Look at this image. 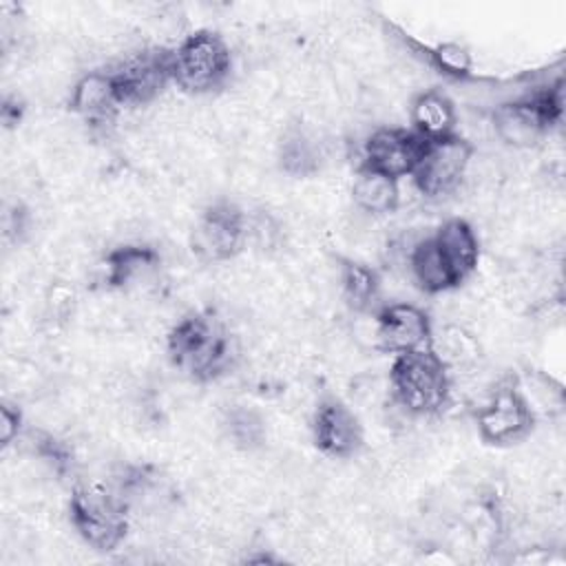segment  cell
<instances>
[{"label":"cell","instance_id":"cell-16","mask_svg":"<svg viewBox=\"0 0 566 566\" xmlns=\"http://www.w3.org/2000/svg\"><path fill=\"white\" fill-rule=\"evenodd\" d=\"M352 199L354 206L367 214L394 212L400 201L398 179L360 164L352 184Z\"/></svg>","mask_w":566,"mask_h":566},{"label":"cell","instance_id":"cell-14","mask_svg":"<svg viewBox=\"0 0 566 566\" xmlns=\"http://www.w3.org/2000/svg\"><path fill=\"white\" fill-rule=\"evenodd\" d=\"M161 256L150 245L128 243L111 250L106 254V283L111 287H130L139 285L142 281L153 279L159 270Z\"/></svg>","mask_w":566,"mask_h":566},{"label":"cell","instance_id":"cell-7","mask_svg":"<svg viewBox=\"0 0 566 566\" xmlns=\"http://www.w3.org/2000/svg\"><path fill=\"white\" fill-rule=\"evenodd\" d=\"M535 411L515 382H500L478 411V433L486 444L504 447L531 433Z\"/></svg>","mask_w":566,"mask_h":566},{"label":"cell","instance_id":"cell-8","mask_svg":"<svg viewBox=\"0 0 566 566\" xmlns=\"http://www.w3.org/2000/svg\"><path fill=\"white\" fill-rule=\"evenodd\" d=\"M248 237L245 214L228 201H217L206 208L192 232V250L203 261L234 259Z\"/></svg>","mask_w":566,"mask_h":566},{"label":"cell","instance_id":"cell-2","mask_svg":"<svg viewBox=\"0 0 566 566\" xmlns=\"http://www.w3.org/2000/svg\"><path fill=\"white\" fill-rule=\"evenodd\" d=\"M172 365L192 380H210L230 363V336L212 312H197L181 318L168 334Z\"/></svg>","mask_w":566,"mask_h":566},{"label":"cell","instance_id":"cell-11","mask_svg":"<svg viewBox=\"0 0 566 566\" xmlns=\"http://www.w3.org/2000/svg\"><path fill=\"white\" fill-rule=\"evenodd\" d=\"M314 442L329 458H352L360 451L365 431L358 416L338 398L318 402L312 418Z\"/></svg>","mask_w":566,"mask_h":566},{"label":"cell","instance_id":"cell-4","mask_svg":"<svg viewBox=\"0 0 566 566\" xmlns=\"http://www.w3.org/2000/svg\"><path fill=\"white\" fill-rule=\"evenodd\" d=\"M230 46L226 40L208 29L186 35L175 51H170V80L195 95L219 88L230 75Z\"/></svg>","mask_w":566,"mask_h":566},{"label":"cell","instance_id":"cell-17","mask_svg":"<svg viewBox=\"0 0 566 566\" xmlns=\"http://www.w3.org/2000/svg\"><path fill=\"white\" fill-rule=\"evenodd\" d=\"M411 279L418 283V287L427 294H440L447 290L458 287L447 263L442 261L436 243L431 237L420 239L407 256Z\"/></svg>","mask_w":566,"mask_h":566},{"label":"cell","instance_id":"cell-10","mask_svg":"<svg viewBox=\"0 0 566 566\" xmlns=\"http://www.w3.org/2000/svg\"><path fill=\"white\" fill-rule=\"evenodd\" d=\"M433 327L424 310L413 303H389L376 314V343L394 356L431 345Z\"/></svg>","mask_w":566,"mask_h":566},{"label":"cell","instance_id":"cell-24","mask_svg":"<svg viewBox=\"0 0 566 566\" xmlns=\"http://www.w3.org/2000/svg\"><path fill=\"white\" fill-rule=\"evenodd\" d=\"M73 301H75V294L73 290H69L66 285L57 283L51 287L49 292V310L55 314V316H64L73 310Z\"/></svg>","mask_w":566,"mask_h":566},{"label":"cell","instance_id":"cell-18","mask_svg":"<svg viewBox=\"0 0 566 566\" xmlns=\"http://www.w3.org/2000/svg\"><path fill=\"white\" fill-rule=\"evenodd\" d=\"M438 358L447 365V369L451 371H467L473 369L480 360V343L478 336L471 334L467 327L462 325H447L440 329L438 336H431V345H429Z\"/></svg>","mask_w":566,"mask_h":566},{"label":"cell","instance_id":"cell-3","mask_svg":"<svg viewBox=\"0 0 566 566\" xmlns=\"http://www.w3.org/2000/svg\"><path fill=\"white\" fill-rule=\"evenodd\" d=\"M562 111L564 93L562 84L557 82L555 86H546L495 106L491 113V124L504 144L526 150L544 139V135L562 119Z\"/></svg>","mask_w":566,"mask_h":566},{"label":"cell","instance_id":"cell-21","mask_svg":"<svg viewBox=\"0 0 566 566\" xmlns=\"http://www.w3.org/2000/svg\"><path fill=\"white\" fill-rule=\"evenodd\" d=\"M223 429H226V436L230 438V442L243 451L259 449L265 440V422H263L261 413L252 407L237 405V407L228 409V413L223 418Z\"/></svg>","mask_w":566,"mask_h":566},{"label":"cell","instance_id":"cell-22","mask_svg":"<svg viewBox=\"0 0 566 566\" xmlns=\"http://www.w3.org/2000/svg\"><path fill=\"white\" fill-rule=\"evenodd\" d=\"M429 62L436 71H440L447 77L462 80L469 77L473 71V57L469 49L460 42H442L429 49Z\"/></svg>","mask_w":566,"mask_h":566},{"label":"cell","instance_id":"cell-15","mask_svg":"<svg viewBox=\"0 0 566 566\" xmlns=\"http://www.w3.org/2000/svg\"><path fill=\"white\" fill-rule=\"evenodd\" d=\"M411 124L427 142L455 135L458 113L451 97L442 91H422L411 102Z\"/></svg>","mask_w":566,"mask_h":566},{"label":"cell","instance_id":"cell-19","mask_svg":"<svg viewBox=\"0 0 566 566\" xmlns=\"http://www.w3.org/2000/svg\"><path fill=\"white\" fill-rule=\"evenodd\" d=\"M338 281H340V292L347 305L354 312H367L380 292V281L376 270L360 261L345 259L338 270Z\"/></svg>","mask_w":566,"mask_h":566},{"label":"cell","instance_id":"cell-9","mask_svg":"<svg viewBox=\"0 0 566 566\" xmlns=\"http://www.w3.org/2000/svg\"><path fill=\"white\" fill-rule=\"evenodd\" d=\"M427 139L420 137L416 130L405 128H378L374 130L363 148V166H369L378 172H385L394 179L411 177Z\"/></svg>","mask_w":566,"mask_h":566},{"label":"cell","instance_id":"cell-12","mask_svg":"<svg viewBox=\"0 0 566 566\" xmlns=\"http://www.w3.org/2000/svg\"><path fill=\"white\" fill-rule=\"evenodd\" d=\"M431 239L442 261L447 263L455 285L464 283L475 272L480 261V243L471 223L460 217L449 219L431 234Z\"/></svg>","mask_w":566,"mask_h":566},{"label":"cell","instance_id":"cell-5","mask_svg":"<svg viewBox=\"0 0 566 566\" xmlns=\"http://www.w3.org/2000/svg\"><path fill=\"white\" fill-rule=\"evenodd\" d=\"M71 524L77 535L97 551H113L128 531L126 502L102 489L80 486L69 502Z\"/></svg>","mask_w":566,"mask_h":566},{"label":"cell","instance_id":"cell-1","mask_svg":"<svg viewBox=\"0 0 566 566\" xmlns=\"http://www.w3.org/2000/svg\"><path fill=\"white\" fill-rule=\"evenodd\" d=\"M453 376L431 347L394 356L389 387L407 416H433L451 400Z\"/></svg>","mask_w":566,"mask_h":566},{"label":"cell","instance_id":"cell-20","mask_svg":"<svg viewBox=\"0 0 566 566\" xmlns=\"http://www.w3.org/2000/svg\"><path fill=\"white\" fill-rule=\"evenodd\" d=\"M279 164L287 175H312L321 166V146L303 128H292L285 133L279 146Z\"/></svg>","mask_w":566,"mask_h":566},{"label":"cell","instance_id":"cell-6","mask_svg":"<svg viewBox=\"0 0 566 566\" xmlns=\"http://www.w3.org/2000/svg\"><path fill=\"white\" fill-rule=\"evenodd\" d=\"M473 144L464 137L449 135L427 142L422 157L411 175L416 188L424 197H442L453 192L469 172Z\"/></svg>","mask_w":566,"mask_h":566},{"label":"cell","instance_id":"cell-23","mask_svg":"<svg viewBox=\"0 0 566 566\" xmlns=\"http://www.w3.org/2000/svg\"><path fill=\"white\" fill-rule=\"evenodd\" d=\"M20 427H22L20 409H15L9 402H2V407H0V442H2V447H9L18 438Z\"/></svg>","mask_w":566,"mask_h":566},{"label":"cell","instance_id":"cell-13","mask_svg":"<svg viewBox=\"0 0 566 566\" xmlns=\"http://www.w3.org/2000/svg\"><path fill=\"white\" fill-rule=\"evenodd\" d=\"M119 106V88L111 71H91L73 84L71 111L84 117L86 122H108Z\"/></svg>","mask_w":566,"mask_h":566}]
</instances>
